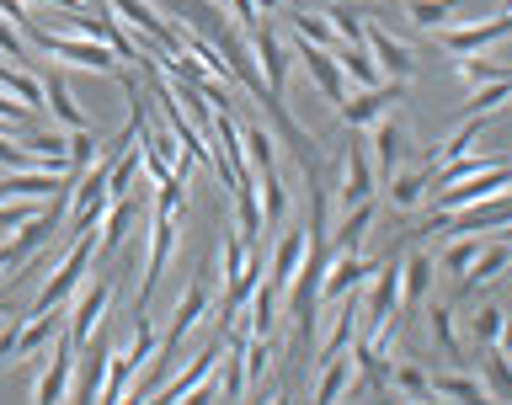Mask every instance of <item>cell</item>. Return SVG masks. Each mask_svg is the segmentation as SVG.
Returning a JSON list of instances; mask_svg holds the SVG:
<instances>
[{"mask_svg": "<svg viewBox=\"0 0 512 405\" xmlns=\"http://www.w3.org/2000/svg\"><path fill=\"white\" fill-rule=\"evenodd\" d=\"M91 256H96V230H80L70 240V251H64V262L48 272V283L32 294V315H38V310H59L64 299H75V288L86 283V272H91Z\"/></svg>", "mask_w": 512, "mask_h": 405, "instance_id": "6da1fadb", "label": "cell"}, {"mask_svg": "<svg viewBox=\"0 0 512 405\" xmlns=\"http://www.w3.org/2000/svg\"><path fill=\"white\" fill-rule=\"evenodd\" d=\"M32 43L43 48L48 59H64V64H80V70H96V75H107V80H118V54L102 43V38H80V32H54V27H43V32H32Z\"/></svg>", "mask_w": 512, "mask_h": 405, "instance_id": "7a4b0ae2", "label": "cell"}, {"mask_svg": "<svg viewBox=\"0 0 512 405\" xmlns=\"http://www.w3.org/2000/svg\"><path fill=\"white\" fill-rule=\"evenodd\" d=\"M102 6L118 16L123 27L139 32V54L144 48H160V54H176V48H182V27H176L171 16H160L155 0H102Z\"/></svg>", "mask_w": 512, "mask_h": 405, "instance_id": "3957f363", "label": "cell"}, {"mask_svg": "<svg viewBox=\"0 0 512 405\" xmlns=\"http://www.w3.org/2000/svg\"><path fill=\"white\" fill-rule=\"evenodd\" d=\"M155 326H150V310H134V342H128L123 358L107 363V379H102V400H123L128 384H134L144 368H150V352H155Z\"/></svg>", "mask_w": 512, "mask_h": 405, "instance_id": "277c9868", "label": "cell"}, {"mask_svg": "<svg viewBox=\"0 0 512 405\" xmlns=\"http://www.w3.org/2000/svg\"><path fill=\"white\" fill-rule=\"evenodd\" d=\"M171 251H176V208L155 203V214H150V246H144V278H139V310H150L155 283H160V272H166Z\"/></svg>", "mask_w": 512, "mask_h": 405, "instance_id": "5b68a950", "label": "cell"}, {"mask_svg": "<svg viewBox=\"0 0 512 405\" xmlns=\"http://www.w3.org/2000/svg\"><path fill=\"white\" fill-rule=\"evenodd\" d=\"M502 192H512V166H507V160H496L491 171L470 176V182H454V187L427 192V203L454 214V208H475V203H486V198H502Z\"/></svg>", "mask_w": 512, "mask_h": 405, "instance_id": "8992f818", "label": "cell"}, {"mask_svg": "<svg viewBox=\"0 0 512 405\" xmlns=\"http://www.w3.org/2000/svg\"><path fill=\"white\" fill-rule=\"evenodd\" d=\"M400 96H406V80H379V86H363V96L336 102V118H342L347 128H368V123H379Z\"/></svg>", "mask_w": 512, "mask_h": 405, "instance_id": "52a82bcc", "label": "cell"}, {"mask_svg": "<svg viewBox=\"0 0 512 405\" xmlns=\"http://www.w3.org/2000/svg\"><path fill=\"white\" fill-rule=\"evenodd\" d=\"M368 278H374V262H368L363 251H331V267H326V278H320V304L358 294Z\"/></svg>", "mask_w": 512, "mask_h": 405, "instance_id": "ba28073f", "label": "cell"}, {"mask_svg": "<svg viewBox=\"0 0 512 405\" xmlns=\"http://www.w3.org/2000/svg\"><path fill=\"white\" fill-rule=\"evenodd\" d=\"M246 38H251V48H256V64H262V80H267V96H272L267 107H278V102H283V80H288V48H283V38H278L267 22H256Z\"/></svg>", "mask_w": 512, "mask_h": 405, "instance_id": "9c48e42d", "label": "cell"}, {"mask_svg": "<svg viewBox=\"0 0 512 405\" xmlns=\"http://www.w3.org/2000/svg\"><path fill=\"white\" fill-rule=\"evenodd\" d=\"M374 187H379V176H374V160H368V144H347V155H342V182H336V203L352 208V203H368L374 198Z\"/></svg>", "mask_w": 512, "mask_h": 405, "instance_id": "30bf717a", "label": "cell"}, {"mask_svg": "<svg viewBox=\"0 0 512 405\" xmlns=\"http://www.w3.org/2000/svg\"><path fill=\"white\" fill-rule=\"evenodd\" d=\"M80 374L70 379V395L75 400H102V379H107V363H112V342L102 336V326H96L86 342H80Z\"/></svg>", "mask_w": 512, "mask_h": 405, "instance_id": "8fae6325", "label": "cell"}, {"mask_svg": "<svg viewBox=\"0 0 512 405\" xmlns=\"http://www.w3.org/2000/svg\"><path fill=\"white\" fill-rule=\"evenodd\" d=\"M363 48L379 59V75H384V80H411L416 54H411V43H400V38H395V32H384V27H374V22H363Z\"/></svg>", "mask_w": 512, "mask_h": 405, "instance_id": "7c38bea8", "label": "cell"}, {"mask_svg": "<svg viewBox=\"0 0 512 405\" xmlns=\"http://www.w3.org/2000/svg\"><path fill=\"white\" fill-rule=\"evenodd\" d=\"M294 48H299L304 70H310V80H315V91L326 96L331 107L347 102V75H342V64H336L331 48H315V43H304V38H294Z\"/></svg>", "mask_w": 512, "mask_h": 405, "instance_id": "4fadbf2b", "label": "cell"}, {"mask_svg": "<svg viewBox=\"0 0 512 405\" xmlns=\"http://www.w3.org/2000/svg\"><path fill=\"white\" fill-rule=\"evenodd\" d=\"M107 304H112V283H107V278H96V283L80 288V299H75V310H70V326H64L75 347L86 342V336L107 320Z\"/></svg>", "mask_w": 512, "mask_h": 405, "instance_id": "5bb4252c", "label": "cell"}, {"mask_svg": "<svg viewBox=\"0 0 512 405\" xmlns=\"http://www.w3.org/2000/svg\"><path fill=\"white\" fill-rule=\"evenodd\" d=\"M507 256H512V240H491V246H480V256L454 278V283H459V299H475L486 283L502 278V272H507Z\"/></svg>", "mask_w": 512, "mask_h": 405, "instance_id": "9a60e30c", "label": "cell"}, {"mask_svg": "<svg viewBox=\"0 0 512 405\" xmlns=\"http://www.w3.org/2000/svg\"><path fill=\"white\" fill-rule=\"evenodd\" d=\"M75 342H70V331H59L54 336V352H48V374L38 379V400H70V379H75Z\"/></svg>", "mask_w": 512, "mask_h": 405, "instance_id": "2e32d148", "label": "cell"}, {"mask_svg": "<svg viewBox=\"0 0 512 405\" xmlns=\"http://www.w3.org/2000/svg\"><path fill=\"white\" fill-rule=\"evenodd\" d=\"M134 219H139L134 192H128V198H112L107 214H102V224H96V256H118V251L128 246V230H134Z\"/></svg>", "mask_w": 512, "mask_h": 405, "instance_id": "e0dca14e", "label": "cell"}, {"mask_svg": "<svg viewBox=\"0 0 512 405\" xmlns=\"http://www.w3.org/2000/svg\"><path fill=\"white\" fill-rule=\"evenodd\" d=\"M278 299H283V288L267 278H256V288H251V299H246V320H235V331L240 336H272V326H278Z\"/></svg>", "mask_w": 512, "mask_h": 405, "instance_id": "ac0fdd59", "label": "cell"}, {"mask_svg": "<svg viewBox=\"0 0 512 405\" xmlns=\"http://www.w3.org/2000/svg\"><path fill=\"white\" fill-rule=\"evenodd\" d=\"M379 278H368V320L374 326H390V320H400V262H384V267H374Z\"/></svg>", "mask_w": 512, "mask_h": 405, "instance_id": "d6986e66", "label": "cell"}, {"mask_svg": "<svg viewBox=\"0 0 512 405\" xmlns=\"http://www.w3.org/2000/svg\"><path fill=\"white\" fill-rule=\"evenodd\" d=\"M304 246H310V230H283L278 235V246H272V256H267V278L288 294V283H294V272H299V262H304Z\"/></svg>", "mask_w": 512, "mask_h": 405, "instance_id": "ffe728a7", "label": "cell"}, {"mask_svg": "<svg viewBox=\"0 0 512 405\" xmlns=\"http://www.w3.org/2000/svg\"><path fill=\"white\" fill-rule=\"evenodd\" d=\"M502 38V22H464V27H454V32H443V54H454V59H480L486 48Z\"/></svg>", "mask_w": 512, "mask_h": 405, "instance_id": "44dd1931", "label": "cell"}, {"mask_svg": "<svg viewBox=\"0 0 512 405\" xmlns=\"http://www.w3.org/2000/svg\"><path fill=\"white\" fill-rule=\"evenodd\" d=\"M374 128V176L379 182H390V176L400 171V155H406V128H400L395 118H379V123H368Z\"/></svg>", "mask_w": 512, "mask_h": 405, "instance_id": "7402d4cb", "label": "cell"}, {"mask_svg": "<svg viewBox=\"0 0 512 405\" xmlns=\"http://www.w3.org/2000/svg\"><path fill=\"white\" fill-rule=\"evenodd\" d=\"M432 272H438V262H432L427 251H411L406 262H400V304H422L432 294Z\"/></svg>", "mask_w": 512, "mask_h": 405, "instance_id": "603a6c76", "label": "cell"}, {"mask_svg": "<svg viewBox=\"0 0 512 405\" xmlns=\"http://www.w3.org/2000/svg\"><path fill=\"white\" fill-rule=\"evenodd\" d=\"M256 198H262V224H267V230H283V219H288V187H283L278 166L256 171Z\"/></svg>", "mask_w": 512, "mask_h": 405, "instance_id": "cb8c5ba5", "label": "cell"}, {"mask_svg": "<svg viewBox=\"0 0 512 405\" xmlns=\"http://www.w3.org/2000/svg\"><path fill=\"white\" fill-rule=\"evenodd\" d=\"M352 374H358V363H352V347L336 352V358H320V374H315V400H342Z\"/></svg>", "mask_w": 512, "mask_h": 405, "instance_id": "d4e9b609", "label": "cell"}, {"mask_svg": "<svg viewBox=\"0 0 512 405\" xmlns=\"http://www.w3.org/2000/svg\"><path fill=\"white\" fill-rule=\"evenodd\" d=\"M384 187H390V203L400 208V214H411V208H422V203H427L432 176H427V166H411V171H395Z\"/></svg>", "mask_w": 512, "mask_h": 405, "instance_id": "484cf974", "label": "cell"}, {"mask_svg": "<svg viewBox=\"0 0 512 405\" xmlns=\"http://www.w3.org/2000/svg\"><path fill=\"white\" fill-rule=\"evenodd\" d=\"M43 107H48V118H54L59 128H86V112H80V102L70 96V86H64V75L43 80Z\"/></svg>", "mask_w": 512, "mask_h": 405, "instance_id": "4316f807", "label": "cell"}, {"mask_svg": "<svg viewBox=\"0 0 512 405\" xmlns=\"http://www.w3.org/2000/svg\"><path fill=\"white\" fill-rule=\"evenodd\" d=\"M59 331H64L59 310H38V315H27V326H16V358H32V352L48 347Z\"/></svg>", "mask_w": 512, "mask_h": 405, "instance_id": "83f0119b", "label": "cell"}, {"mask_svg": "<svg viewBox=\"0 0 512 405\" xmlns=\"http://www.w3.org/2000/svg\"><path fill=\"white\" fill-rule=\"evenodd\" d=\"M480 134H486V118H464V123L454 128V134H443V139H438V150H432V155L422 160V166L432 171V166H443V160H454V155H470Z\"/></svg>", "mask_w": 512, "mask_h": 405, "instance_id": "f1b7e54d", "label": "cell"}, {"mask_svg": "<svg viewBox=\"0 0 512 405\" xmlns=\"http://www.w3.org/2000/svg\"><path fill=\"white\" fill-rule=\"evenodd\" d=\"M374 219H379L374 198H368V203H352V208H347V219H342V235L331 240V251H363V235L374 230Z\"/></svg>", "mask_w": 512, "mask_h": 405, "instance_id": "f546056e", "label": "cell"}, {"mask_svg": "<svg viewBox=\"0 0 512 405\" xmlns=\"http://www.w3.org/2000/svg\"><path fill=\"white\" fill-rule=\"evenodd\" d=\"M336 64H342V75L352 80V86H379V64H374V54H368L363 43H342L336 48Z\"/></svg>", "mask_w": 512, "mask_h": 405, "instance_id": "4dcf8cb0", "label": "cell"}, {"mask_svg": "<svg viewBox=\"0 0 512 405\" xmlns=\"http://www.w3.org/2000/svg\"><path fill=\"white\" fill-rule=\"evenodd\" d=\"M427 384H432V400H491L475 374H427Z\"/></svg>", "mask_w": 512, "mask_h": 405, "instance_id": "1f68e13d", "label": "cell"}, {"mask_svg": "<svg viewBox=\"0 0 512 405\" xmlns=\"http://www.w3.org/2000/svg\"><path fill=\"white\" fill-rule=\"evenodd\" d=\"M294 38H304V43H315V48H342V38L331 32V22H326V11H294Z\"/></svg>", "mask_w": 512, "mask_h": 405, "instance_id": "d6a6232c", "label": "cell"}, {"mask_svg": "<svg viewBox=\"0 0 512 405\" xmlns=\"http://www.w3.org/2000/svg\"><path fill=\"white\" fill-rule=\"evenodd\" d=\"M240 144H246V160H251V171H267V166H278V155H272V139L262 123H240Z\"/></svg>", "mask_w": 512, "mask_h": 405, "instance_id": "836d02e7", "label": "cell"}, {"mask_svg": "<svg viewBox=\"0 0 512 405\" xmlns=\"http://www.w3.org/2000/svg\"><path fill=\"white\" fill-rule=\"evenodd\" d=\"M480 384H486V395H496V400H512V358H507L502 347H491L486 368H480Z\"/></svg>", "mask_w": 512, "mask_h": 405, "instance_id": "e575fe53", "label": "cell"}, {"mask_svg": "<svg viewBox=\"0 0 512 405\" xmlns=\"http://www.w3.org/2000/svg\"><path fill=\"white\" fill-rule=\"evenodd\" d=\"M459 11V0H406V16L416 27H443Z\"/></svg>", "mask_w": 512, "mask_h": 405, "instance_id": "d590c367", "label": "cell"}, {"mask_svg": "<svg viewBox=\"0 0 512 405\" xmlns=\"http://www.w3.org/2000/svg\"><path fill=\"white\" fill-rule=\"evenodd\" d=\"M326 22L342 43H363V11L358 6H342V0H336V6L326 11Z\"/></svg>", "mask_w": 512, "mask_h": 405, "instance_id": "8d00e7d4", "label": "cell"}, {"mask_svg": "<svg viewBox=\"0 0 512 405\" xmlns=\"http://www.w3.org/2000/svg\"><path fill=\"white\" fill-rule=\"evenodd\" d=\"M27 155H32V166L64 171V139H59V134H32V139H27Z\"/></svg>", "mask_w": 512, "mask_h": 405, "instance_id": "74e56055", "label": "cell"}, {"mask_svg": "<svg viewBox=\"0 0 512 405\" xmlns=\"http://www.w3.org/2000/svg\"><path fill=\"white\" fill-rule=\"evenodd\" d=\"M390 384H395L400 395H411V400H432V384H427V374L416 363H395L390 368Z\"/></svg>", "mask_w": 512, "mask_h": 405, "instance_id": "f35d334b", "label": "cell"}, {"mask_svg": "<svg viewBox=\"0 0 512 405\" xmlns=\"http://www.w3.org/2000/svg\"><path fill=\"white\" fill-rule=\"evenodd\" d=\"M475 256H480V240H475V235H454V246H448V251L438 256V267H443V272H454V278H459V272L470 267Z\"/></svg>", "mask_w": 512, "mask_h": 405, "instance_id": "ab89813d", "label": "cell"}, {"mask_svg": "<svg viewBox=\"0 0 512 405\" xmlns=\"http://www.w3.org/2000/svg\"><path fill=\"white\" fill-rule=\"evenodd\" d=\"M502 326H507V310H502V304H486V310H475V320H470V331H475L480 347H491L496 336H502Z\"/></svg>", "mask_w": 512, "mask_h": 405, "instance_id": "60d3db41", "label": "cell"}, {"mask_svg": "<svg viewBox=\"0 0 512 405\" xmlns=\"http://www.w3.org/2000/svg\"><path fill=\"white\" fill-rule=\"evenodd\" d=\"M432 336H438L443 358L459 363V336H454V310H432Z\"/></svg>", "mask_w": 512, "mask_h": 405, "instance_id": "b9f144b4", "label": "cell"}, {"mask_svg": "<svg viewBox=\"0 0 512 405\" xmlns=\"http://www.w3.org/2000/svg\"><path fill=\"white\" fill-rule=\"evenodd\" d=\"M27 54V38H22V27L11 22V16H0V59H22Z\"/></svg>", "mask_w": 512, "mask_h": 405, "instance_id": "7bdbcfd3", "label": "cell"}, {"mask_svg": "<svg viewBox=\"0 0 512 405\" xmlns=\"http://www.w3.org/2000/svg\"><path fill=\"white\" fill-rule=\"evenodd\" d=\"M230 22H235L240 32H251L256 22H262V16H256V6H251V0H230Z\"/></svg>", "mask_w": 512, "mask_h": 405, "instance_id": "ee69618b", "label": "cell"}, {"mask_svg": "<svg viewBox=\"0 0 512 405\" xmlns=\"http://www.w3.org/2000/svg\"><path fill=\"white\" fill-rule=\"evenodd\" d=\"M251 6H256V16H278L283 0H251Z\"/></svg>", "mask_w": 512, "mask_h": 405, "instance_id": "f6af8a7d", "label": "cell"}, {"mask_svg": "<svg viewBox=\"0 0 512 405\" xmlns=\"http://www.w3.org/2000/svg\"><path fill=\"white\" fill-rule=\"evenodd\" d=\"M6 128H11V123H6V118H0V134H6Z\"/></svg>", "mask_w": 512, "mask_h": 405, "instance_id": "bcb514c9", "label": "cell"}, {"mask_svg": "<svg viewBox=\"0 0 512 405\" xmlns=\"http://www.w3.org/2000/svg\"><path fill=\"white\" fill-rule=\"evenodd\" d=\"M75 6H86V0H75Z\"/></svg>", "mask_w": 512, "mask_h": 405, "instance_id": "7dc6e473", "label": "cell"}]
</instances>
